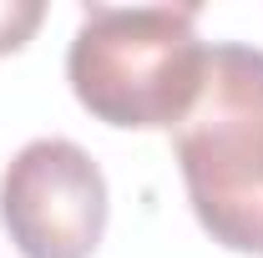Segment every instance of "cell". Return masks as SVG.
I'll use <instances>...</instances> for the list:
<instances>
[{"mask_svg":"<svg viewBox=\"0 0 263 258\" xmlns=\"http://www.w3.org/2000/svg\"><path fill=\"white\" fill-rule=\"evenodd\" d=\"M197 5H86L66 51L76 101L127 132H177L202 86Z\"/></svg>","mask_w":263,"mask_h":258,"instance_id":"obj_1","label":"cell"},{"mask_svg":"<svg viewBox=\"0 0 263 258\" xmlns=\"http://www.w3.org/2000/svg\"><path fill=\"white\" fill-rule=\"evenodd\" d=\"M106 213V177L71 137H35L0 172V223L21 258H91Z\"/></svg>","mask_w":263,"mask_h":258,"instance_id":"obj_3","label":"cell"},{"mask_svg":"<svg viewBox=\"0 0 263 258\" xmlns=\"http://www.w3.org/2000/svg\"><path fill=\"white\" fill-rule=\"evenodd\" d=\"M41 21H46V5L41 0H0V56L21 51L35 35Z\"/></svg>","mask_w":263,"mask_h":258,"instance_id":"obj_4","label":"cell"},{"mask_svg":"<svg viewBox=\"0 0 263 258\" xmlns=\"http://www.w3.org/2000/svg\"><path fill=\"white\" fill-rule=\"evenodd\" d=\"M177 167L197 223L233 253H263V51L208 46L202 86L177 127Z\"/></svg>","mask_w":263,"mask_h":258,"instance_id":"obj_2","label":"cell"}]
</instances>
